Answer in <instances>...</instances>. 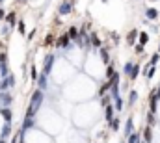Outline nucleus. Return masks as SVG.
I'll list each match as a JSON object with an SVG mask.
<instances>
[{"label": "nucleus", "mask_w": 160, "mask_h": 143, "mask_svg": "<svg viewBox=\"0 0 160 143\" xmlns=\"http://www.w3.org/2000/svg\"><path fill=\"white\" fill-rule=\"evenodd\" d=\"M58 11H60V15H67V13H71V11H73V4H71V2H63V4L60 6V9H58Z\"/></svg>", "instance_id": "7ed1b4c3"}, {"label": "nucleus", "mask_w": 160, "mask_h": 143, "mask_svg": "<svg viewBox=\"0 0 160 143\" xmlns=\"http://www.w3.org/2000/svg\"><path fill=\"white\" fill-rule=\"evenodd\" d=\"M69 39H71V37L67 36V34H62V36H60V39H58V48L67 47V45H69Z\"/></svg>", "instance_id": "39448f33"}, {"label": "nucleus", "mask_w": 160, "mask_h": 143, "mask_svg": "<svg viewBox=\"0 0 160 143\" xmlns=\"http://www.w3.org/2000/svg\"><path fill=\"white\" fill-rule=\"evenodd\" d=\"M4 15H6V13H4V9H0V21L4 19Z\"/></svg>", "instance_id": "72a5a7b5"}, {"label": "nucleus", "mask_w": 160, "mask_h": 143, "mask_svg": "<svg viewBox=\"0 0 160 143\" xmlns=\"http://www.w3.org/2000/svg\"><path fill=\"white\" fill-rule=\"evenodd\" d=\"M0 143H4V138H2V140H0Z\"/></svg>", "instance_id": "c9c22d12"}, {"label": "nucleus", "mask_w": 160, "mask_h": 143, "mask_svg": "<svg viewBox=\"0 0 160 143\" xmlns=\"http://www.w3.org/2000/svg\"><path fill=\"white\" fill-rule=\"evenodd\" d=\"M91 43H93L95 47H101V39L97 37V34H91Z\"/></svg>", "instance_id": "a211bd4d"}, {"label": "nucleus", "mask_w": 160, "mask_h": 143, "mask_svg": "<svg viewBox=\"0 0 160 143\" xmlns=\"http://www.w3.org/2000/svg\"><path fill=\"white\" fill-rule=\"evenodd\" d=\"M34 125V121H32V117H26V121H24V125H22V130H26V128H30Z\"/></svg>", "instance_id": "dca6fc26"}, {"label": "nucleus", "mask_w": 160, "mask_h": 143, "mask_svg": "<svg viewBox=\"0 0 160 143\" xmlns=\"http://www.w3.org/2000/svg\"><path fill=\"white\" fill-rule=\"evenodd\" d=\"M101 58H102L104 63H108V50L106 48H101Z\"/></svg>", "instance_id": "2eb2a0df"}, {"label": "nucleus", "mask_w": 160, "mask_h": 143, "mask_svg": "<svg viewBox=\"0 0 160 143\" xmlns=\"http://www.w3.org/2000/svg\"><path fill=\"white\" fill-rule=\"evenodd\" d=\"M0 102L2 104H6V108L11 104V95L9 93H4V91H0Z\"/></svg>", "instance_id": "423d86ee"}, {"label": "nucleus", "mask_w": 160, "mask_h": 143, "mask_svg": "<svg viewBox=\"0 0 160 143\" xmlns=\"http://www.w3.org/2000/svg\"><path fill=\"white\" fill-rule=\"evenodd\" d=\"M21 143H22V140H21Z\"/></svg>", "instance_id": "4c0bfd02"}, {"label": "nucleus", "mask_w": 160, "mask_h": 143, "mask_svg": "<svg viewBox=\"0 0 160 143\" xmlns=\"http://www.w3.org/2000/svg\"><path fill=\"white\" fill-rule=\"evenodd\" d=\"M38 76H39V74H38V71H36V67H32V80L38 82Z\"/></svg>", "instance_id": "cd10ccee"}, {"label": "nucleus", "mask_w": 160, "mask_h": 143, "mask_svg": "<svg viewBox=\"0 0 160 143\" xmlns=\"http://www.w3.org/2000/svg\"><path fill=\"white\" fill-rule=\"evenodd\" d=\"M52 63H54V56H52V54H47V56H45V69H43V74L48 76V72L52 69Z\"/></svg>", "instance_id": "f03ea898"}, {"label": "nucleus", "mask_w": 160, "mask_h": 143, "mask_svg": "<svg viewBox=\"0 0 160 143\" xmlns=\"http://www.w3.org/2000/svg\"><path fill=\"white\" fill-rule=\"evenodd\" d=\"M112 74H114V67H112V65H110V67H106V76H108V78H110V76H112Z\"/></svg>", "instance_id": "c756f323"}, {"label": "nucleus", "mask_w": 160, "mask_h": 143, "mask_svg": "<svg viewBox=\"0 0 160 143\" xmlns=\"http://www.w3.org/2000/svg\"><path fill=\"white\" fill-rule=\"evenodd\" d=\"M158 58H160V54H158V52H157V54H153V56H151V65H155V63L158 62Z\"/></svg>", "instance_id": "393cba45"}, {"label": "nucleus", "mask_w": 160, "mask_h": 143, "mask_svg": "<svg viewBox=\"0 0 160 143\" xmlns=\"http://www.w3.org/2000/svg\"><path fill=\"white\" fill-rule=\"evenodd\" d=\"M38 82H39L41 87H45V86H47V74H43V76H38Z\"/></svg>", "instance_id": "6ab92c4d"}, {"label": "nucleus", "mask_w": 160, "mask_h": 143, "mask_svg": "<svg viewBox=\"0 0 160 143\" xmlns=\"http://www.w3.org/2000/svg\"><path fill=\"white\" fill-rule=\"evenodd\" d=\"M136 37H138V30H132V32L127 36V43H130V45H132V43L136 41Z\"/></svg>", "instance_id": "9d476101"}, {"label": "nucleus", "mask_w": 160, "mask_h": 143, "mask_svg": "<svg viewBox=\"0 0 160 143\" xmlns=\"http://www.w3.org/2000/svg\"><path fill=\"white\" fill-rule=\"evenodd\" d=\"M52 41H54V36H52V34H48V36L45 37V45H50Z\"/></svg>", "instance_id": "a878e982"}, {"label": "nucleus", "mask_w": 160, "mask_h": 143, "mask_svg": "<svg viewBox=\"0 0 160 143\" xmlns=\"http://www.w3.org/2000/svg\"><path fill=\"white\" fill-rule=\"evenodd\" d=\"M134 52H136V54H142V52H143V45H140V43H138V45H136V48H134Z\"/></svg>", "instance_id": "bb28decb"}, {"label": "nucleus", "mask_w": 160, "mask_h": 143, "mask_svg": "<svg viewBox=\"0 0 160 143\" xmlns=\"http://www.w3.org/2000/svg\"><path fill=\"white\" fill-rule=\"evenodd\" d=\"M136 99H138V93H136V91H130V99H128V102H130V104H134V102H136Z\"/></svg>", "instance_id": "4be33fe9"}, {"label": "nucleus", "mask_w": 160, "mask_h": 143, "mask_svg": "<svg viewBox=\"0 0 160 143\" xmlns=\"http://www.w3.org/2000/svg\"><path fill=\"white\" fill-rule=\"evenodd\" d=\"M17 2H26V0H17Z\"/></svg>", "instance_id": "f704fd0d"}, {"label": "nucleus", "mask_w": 160, "mask_h": 143, "mask_svg": "<svg viewBox=\"0 0 160 143\" xmlns=\"http://www.w3.org/2000/svg\"><path fill=\"white\" fill-rule=\"evenodd\" d=\"M67 36L73 37V39H77V37H78V30H77V28L73 26V28H69V34H67Z\"/></svg>", "instance_id": "ddd939ff"}, {"label": "nucleus", "mask_w": 160, "mask_h": 143, "mask_svg": "<svg viewBox=\"0 0 160 143\" xmlns=\"http://www.w3.org/2000/svg\"><path fill=\"white\" fill-rule=\"evenodd\" d=\"M153 76H155V65H151V67L147 69V80H151Z\"/></svg>", "instance_id": "412c9836"}, {"label": "nucleus", "mask_w": 160, "mask_h": 143, "mask_svg": "<svg viewBox=\"0 0 160 143\" xmlns=\"http://www.w3.org/2000/svg\"><path fill=\"white\" fill-rule=\"evenodd\" d=\"M0 2H2V0H0Z\"/></svg>", "instance_id": "58836bf2"}, {"label": "nucleus", "mask_w": 160, "mask_h": 143, "mask_svg": "<svg viewBox=\"0 0 160 143\" xmlns=\"http://www.w3.org/2000/svg\"><path fill=\"white\" fill-rule=\"evenodd\" d=\"M128 143H140V134H128Z\"/></svg>", "instance_id": "f8f14e48"}, {"label": "nucleus", "mask_w": 160, "mask_h": 143, "mask_svg": "<svg viewBox=\"0 0 160 143\" xmlns=\"http://www.w3.org/2000/svg\"><path fill=\"white\" fill-rule=\"evenodd\" d=\"M0 113L4 115L6 123H11V110H9V108H2V110H0Z\"/></svg>", "instance_id": "6e6552de"}, {"label": "nucleus", "mask_w": 160, "mask_h": 143, "mask_svg": "<svg viewBox=\"0 0 160 143\" xmlns=\"http://www.w3.org/2000/svg\"><path fill=\"white\" fill-rule=\"evenodd\" d=\"M41 101H43V93H41V89H38L34 95H32V102H30V108H28V117H34V113H36V110L39 108Z\"/></svg>", "instance_id": "f257e3e1"}, {"label": "nucleus", "mask_w": 160, "mask_h": 143, "mask_svg": "<svg viewBox=\"0 0 160 143\" xmlns=\"http://www.w3.org/2000/svg\"><path fill=\"white\" fill-rule=\"evenodd\" d=\"M110 128H112V130H118V128H119V119H112V121H110Z\"/></svg>", "instance_id": "f3484780"}, {"label": "nucleus", "mask_w": 160, "mask_h": 143, "mask_svg": "<svg viewBox=\"0 0 160 143\" xmlns=\"http://www.w3.org/2000/svg\"><path fill=\"white\" fill-rule=\"evenodd\" d=\"M130 71H132V63H127L125 65V74H130Z\"/></svg>", "instance_id": "c85d7f7f"}, {"label": "nucleus", "mask_w": 160, "mask_h": 143, "mask_svg": "<svg viewBox=\"0 0 160 143\" xmlns=\"http://www.w3.org/2000/svg\"><path fill=\"white\" fill-rule=\"evenodd\" d=\"M145 17H147L149 21H157V19H158V11H157L155 7H147V9H145Z\"/></svg>", "instance_id": "20e7f679"}, {"label": "nucleus", "mask_w": 160, "mask_h": 143, "mask_svg": "<svg viewBox=\"0 0 160 143\" xmlns=\"http://www.w3.org/2000/svg\"><path fill=\"white\" fill-rule=\"evenodd\" d=\"M138 72H140V65H132V71H130V80H136Z\"/></svg>", "instance_id": "9b49d317"}, {"label": "nucleus", "mask_w": 160, "mask_h": 143, "mask_svg": "<svg viewBox=\"0 0 160 143\" xmlns=\"http://www.w3.org/2000/svg\"><path fill=\"white\" fill-rule=\"evenodd\" d=\"M143 138H145V141H153V132H151V126H147V128L143 130Z\"/></svg>", "instance_id": "1a4fd4ad"}, {"label": "nucleus", "mask_w": 160, "mask_h": 143, "mask_svg": "<svg viewBox=\"0 0 160 143\" xmlns=\"http://www.w3.org/2000/svg\"><path fill=\"white\" fill-rule=\"evenodd\" d=\"M147 123H149V126H153V125L157 123V121H155V115H153V113H149V115H147Z\"/></svg>", "instance_id": "b1692460"}, {"label": "nucleus", "mask_w": 160, "mask_h": 143, "mask_svg": "<svg viewBox=\"0 0 160 143\" xmlns=\"http://www.w3.org/2000/svg\"><path fill=\"white\" fill-rule=\"evenodd\" d=\"M130 130H132V121H128V123H127V136L130 134Z\"/></svg>", "instance_id": "7c9ffc66"}, {"label": "nucleus", "mask_w": 160, "mask_h": 143, "mask_svg": "<svg viewBox=\"0 0 160 143\" xmlns=\"http://www.w3.org/2000/svg\"><path fill=\"white\" fill-rule=\"evenodd\" d=\"M6 62V54H0V63H4Z\"/></svg>", "instance_id": "473e14b6"}, {"label": "nucleus", "mask_w": 160, "mask_h": 143, "mask_svg": "<svg viewBox=\"0 0 160 143\" xmlns=\"http://www.w3.org/2000/svg\"><path fill=\"white\" fill-rule=\"evenodd\" d=\"M6 21H8L9 24H15V22H17V19H15V13H9V15L6 17Z\"/></svg>", "instance_id": "aec40b11"}, {"label": "nucleus", "mask_w": 160, "mask_h": 143, "mask_svg": "<svg viewBox=\"0 0 160 143\" xmlns=\"http://www.w3.org/2000/svg\"><path fill=\"white\" fill-rule=\"evenodd\" d=\"M158 54H160V48H158Z\"/></svg>", "instance_id": "e433bc0d"}, {"label": "nucleus", "mask_w": 160, "mask_h": 143, "mask_svg": "<svg viewBox=\"0 0 160 143\" xmlns=\"http://www.w3.org/2000/svg\"><path fill=\"white\" fill-rule=\"evenodd\" d=\"M34 36H36V30H32V32L28 34V39H34Z\"/></svg>", "instance_id": "2f4dec72"}, {"label": "nucleus", "mask_w": 160, "mask_h": 143, "mask_svg": "<svg viewBox=\"0 0 160 143\" xmlns=\"http://www.w3.org/2000/svg\"><path fill=\"white\" fill-rule=\"evenodd\" d=\"M138 36H140V45L145 47V43L149 41V36H147V34H138Z\"/></svg>", "instance_id": "4468645a"}, {"label": "nucleus", "mask_w": 160, "mask_h": 143, "mask_svg": "<svg viewBox=\"0 0 160 143\" xmlns=\"http://www.w3.org/2000/svg\"><path fill=\"white\" fill-rule=\"evenodd\" d=\"M104 117H106V121L110 123L112 119H114V106L112 104H106V111H104Z\"/></svg>", "instance_id": "0eeeda50"}, {"label": "nucleus", "mask_w": 160, "mask_h": 143, "mask_svg": "<svg viewBox=\"0 0 160 143\" xmlns=\"http://www.w3.org/2000/svg\"><path fill=\"white\" fill-rule=\"evenodd\" d=\"M17 30H19L21 34H24V30H26V28H24V22H22V21H19V22H17Z\"/></svg>", "instance_id": "5701e85b"}]
</instances>
